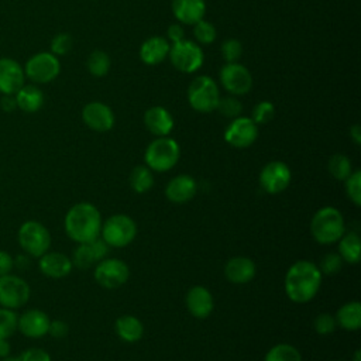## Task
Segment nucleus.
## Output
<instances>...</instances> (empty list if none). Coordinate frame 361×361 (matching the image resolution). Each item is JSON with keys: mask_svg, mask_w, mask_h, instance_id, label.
<instances>
[{"mask_svg": "<svg viewBox=\"0 0 361 361\" xmlns=\"http://www.w3.org/2000/svg\"><path fill=\"white\" fill-rule=\"evenodd\" d=\"M322 272L312 261L300 259L292 264L285 275L286 296L295 303L310 302L322 285Z\"/></svg>", "mask_w": 361, "mask_h": 361, "instance_id": "obj_1", "label": "nucleus"}, {"mask_svg": "<svg viewBox=\"0 0 361 361\" xmlns=\"http://www.w3.org/2000/svg\"><path fill=\"white\" fill-rule=\"evenodd\" d=\"M65 231L73 241L87 243L100 235L102 214L99 209L87 202L73 204L63 220Z\"/></svg>", "mask_w": 361, "mask_h": 361, "instance_id": "obj_2", "label": "nucleus"}, {"mask_svg": "<svg viewBox=\"0 0 361 361\" xmlns=\"http://www.w3.org/2000/svg\"><path fill=\"white\" fill-rule=\"evenodd\" d=\"M310 233L319 244L327 245L337 243L345 233L343 214L333 206H324L319 209L312 217Z\"/></svg>", "mask_w": 361, "mask_h": 361, "instance_id": "obj_3", "label": "nucleus"}, {"mask_svg": "<svg viewBox=\"0 0 361 361\" xmlns=\"http://www.w3.org/2000/svg\"><path fill=\"white\" fill-rule=\"evenodd\" d=\"M180 149L178 142L169 137L155 138L145 149L144 159L149 169L166 172L172 169L179 161Z\"/></svg>", "mask_w": 361, "mask_h": 361, "instance_id": "obj_4", "label": "nucleus"}, {"mask_svg": "<svg viewBox=\"0 0 361 361\" xmlns=\"http://www.w3.org/2000/svg\"><path fill=\"white\" fill-rule=\"evenodd\" d=\"M100 235L109 247L121 248L135 238L137 224L127 214H113L102 224Z\"/></svg>", "mask_w": 361, "mask_h": 361, "instance_id": "obj_5", "label": "nucleus"}, {"mask_svg": "<svg viewBox=\"0 0 361 361\" xmlns=\"http://www.w3.org/2000/svg\"><path fill=\"white\" fill-rule=\"evenodd\" d=\"M17 238L20 247L31 257L39 258L49 251L51 247V234L48 228L37 220L24 221L18 228Z\"/></svg>", "mask_w": 361, "mask_h": 361, "instance_id": "obj_6", "label": "nucleus"}, {"mask_svg": "<svg viewBox=\"0 0 361 361\" xmlns=\"http://www.w3.org/2000/svg\"><path fill=\"white\" fill-rule=\"evenodd\" d=\"M220 94L216 82L210 76L196 78L188 89V100L192 109L200 113H210L216 109Z\"/></svg>", "mask_w": 361, "mask_h": 361, "instance_id": "obj_7", "label": "nucleus"}, {"mask_svg": "<svg viewBox=\"0 0 361 361\" xmlns=\"http://www.w3.org/2000/svg\"><path fill=\"white\" fill-rule=\"evenodd\" d=\"M25 78L32 83H49L61 72V62L52 52H38L30 56L25 62Z\"/></svg>", "mask_w": 361, "mask_h": 361, "instance_id": "obj_8", "label": "nucleus"}, {"mask_svg": "<svg viewBox=\"0 0 361 361\" xmlns=\"http://www.w3.org/2000/svg\"><path fill=\"white\" fill-rule=\"evenodd\" d=\"M168 55L172 65L183 73L196 72L203 63L202 48L197 44L188 39H182L179 42L172 44V47H169Z\"/></svg>", "mask_w": 361, "mask_h": 361, "instance_id": "obj_9", "label": "nucleus"}, {"mask_svg": "<svg viewBox=\"0 0 361 361\" xmlns=\"http://www.w3.org/2000/svg\"><path fill=\"white\" fill-rule=\"evenodd\" d=\"M31 295L30 285L20 276L7 274L0 276V306L18 309L24 306Z\"/></svg>", "mask_w": 361, "mask_h": 361, "instance_id": "obj_10", "label": "nucleus"}, {"mask_svg": "<svg viewBox=\"0 0 361 361\" xmlns=\"http://www.w3.org/2000/svg\"><path fill=\"white\" fill-rule=\"evenodd\" d=\"M130 269L127 264L118 258H103L94 267L96 282L106 289L120 288L127 282Z\"/></svg>", "mask_w": 361, "mask_h": 361, "instance_id": "obj_11", "label": "nucleus"}, {"mask_svg": "<svg viewBox=\"0 0 361 361\" xmlns=\"http://www.w3.org/2000/svg\"><path fill=\"white\" fill-rule=\"evenodd\" d=\"M290 179H292L290 169L282 161L268 162L259 173L261 188L271 195H276L285 190L289 186Z\"/></svg>", "mask_w": 361, "mask_h": 361, "instance_id": "obj_12", "label": "nucleus"}, {"mask_svg": "<svg viewBox=\"0 0 361 361\" xmlns=\"http://www.w3.org/2000/svg\"><path fill=\"white\" fill-rule=\"evenodd\" d=\"M220 82L231 94H245L251 90L252 78L245 66L238 62L227 63L220 71Z\"/></svg>", "mask_w": 361, "mask_h": 361, "instance_id": "obj_13", "label": "nucleus"}, {"mask_svg": "<svg viewBox=\"0 0 361 361\" xmlns=\"http://www.w3.org/2000/svg\"><path fill=\"white\" fill-rule=\"evenodd\" d=\"M258 137V126L248 117H235L224 131V140L235 148H247Z\"/></svg>", "mask_w": 361, "mask_h": 361, "instance_id": "obj_14", "label": "nucleus"}, {"mask_svg": "<svg viewBox=\"0 0 361 361\" xmlns=\"http://www.w3.org/2000/svg\"><path fill=\"white\" fill-rule=\"evenodd\" d=\"M107 252H109V245L99 235L92 241L79 243V245L73 251L72 264L80 269H87L92 265L102 261L107 255Z\"/></svg>", "mask_w": 361, "mask_h": 361, "instance_id": "obj_15", "label": "nucleus"}, {"mask_svg": "<svg viewBox=\"0 0 361 361\" xmlns=\"http://www.w3.org/2000/svg\"><path fill=\"white\" fill-rule=\"evenodd\" d=\"M25 83L24 68L20 62L10 56L0 58V93L16 94V92Z\"/></svg>", "mask_w": 361, "mask_h": 361, "instance_id": "obj_16", "label": "nucleus"}, {"mask_svg": "<svg viewBox=\"0 0 361 361\" xmlns=\"http://www.w3.org/2000/svg\"><path fill=\"white\" fill-rule=\"evenodd\" d=\"M51 319L48 314L39 309L25 310L21 316H18L17 330L25 337L39 338L48 334Z\"/></svg>", "mask_w": 361, "mask_h": 361, "instance_id": "obj_17", "label": "nucleus"}, {"mask_svg": "<svg viewBox=\"0 0 361 361\" xmlns=\"http://www.w3.org/2000/svg\"><path fill=\"white\" fill-rule=\"evenodd\" d=\"M85 124L94 131H109L114 126V114L111 109L102 102H90L82 110Z\"/></svg>", "mask_w": 361, "mask_h": 361, "instance_id": "obj_18", "label": "nucleus"}, {"mask_svg": "<svg viewBox=\"0 0 361 361\" xmlns=\"http://www.w3.org/2000/svg\"><path fill=\"white\" fill-rule=\"evenodd\" d=\"M39 271L52 279H61L71 274L72 271V259L59 251H47L39 257Z\"/></svg>", "mask_w": 361, "mask_h": 361, "instance_id": "obj_19", "label": "nucleus"}, {"mask_svg": "<svg viewBox=\"0 0 361 361\" xmlns=\"http://www.w3.org/2000/svg\"><path fill=\"white\" fill-rule=\"evenodd\" d=\"M214 306L210 290L202 285L192 286L186 293V307L189 313L197 319L207 317Z\"/></svg>", "mask_w": 361, "mask_h": 361, "instance_id": "obj_20", "label": "nucleus"}, {"mask_svg": "<svg viewBox=\"0 0 361 361\" xmlns=\"http://www.w3.org/2000/svg\"><path fill=\"white\" fill-rule=\"evenodd\" d=\"M196 180L189 175H178L172 178L165 188V196L173 203H186L196 195Z\"/></svg>", "mask_w": 361, "mask_h": 361, "instance_id": "obj_21", "label": "nucleus"}, {"mask_svg": "<svg viewBox=\"0 0 361 361\" xmlns=\"http://www.w3.org/2000/svg\"><path fill=\"white\" fill-rule=\"evenodd\" d=\"M144 124L154 135L165 137L173 128V117L165 107L154 106L144 113Z\"/></svg>", "mask_w": 361, "mask_h": 361, "instance_id": "obj_22", "label": "nucleus"}, {"mask_svg": "<svg viewBox=\"0 0 361 361\" xmlns=\"http://www.w3.org/2000/svg\"><path fill=\"white\" fill-rule=\"evenodd\" d=\"M255 264L248 257H233L224 267V275L233 283H247L255 276Z\"/></svg>", "mask_w": 361, "mask_h": 361, "instance_id": "obj_23", "label": "nucleus"}, {"mask_svg": "<svg viewBox=\"0 0 361 361\" xmlns=\"http://www.w3.org/2000/svg\"><path fill=\"white\" fill-rule=\"evenodd\" d=\"M175 18L183 24H195L203 18L206 11L204 0H172Z\"/></svg>", "mask_w": 361, "mask_h": 361, "instance_id": "obj_24", "label": "nucleus"}, {"mask_svg": "<svg viewBox=\"0 0 361 361\" xmlns=\"http://www.w3.org/2000/svg\"><path fill=\"white\" fill-rule=\"evenodd\" d=\"M16 102H17V109H20L24 113H35L38 111L44 102V93L42 90L35 86V85H23L17 92H16Z\"/></svg>", "mask_w": 361, "mask_h": 361, "instance_id": "obj_25", "label": "nucleus"}, {"mask_svg": "<svg viewBox=\"0 0 361 361\" xmlns=\"http://www.w3.org/2000/svg\"><path fill=\"white\" fill-rule=\"evenodd\" d=\"M169 54V44L162 37H151L142 42L140 48L141 61L147 65H157L162 62Z\"/></svg>", "mask_w": 361, "mask_h": 361, "instance_id": "obj_26", "label": "nucleus"}, {"mask_svg": "<svg viewBox=\"0 0 361 361\" xmlns=\"http://www.w3.org/2000/svg\"><path fill=\"white\" fill-rule=\"evenodd\" d=\"M117 336L127 343H135L138 341L144 334V326L140 319L131 314L121 316L116 320L114 324Z\"/></svg>", "mask_w": 361, "mask_h": 361, "instance_id": "obj_27", "label": "nucleus"}, {"mask_svg": "<svg viewBox=\"0 0 361 361\" xmlns=\"http://www.w3.org/2000/svg\"><path fill=\"white\" fill-rule=\"evenodd\" d=\"M336 323L344 330H358L361 327V305L357 300L344 303L336 313Z\"/></svg>", "mask_w": 361, "mask_h": 361, "instance_id": "obj_28", "label": "nucleus"}, {"mask_svg": "<svg viewBox=\"0 0 361 361\" xmlns=\"http://www.w3.org/2000/svg\"><path fill=\"white\" fill-rule=\"evenodd\" d=\"M361 240L360 235L354 231L344 233L338 240V255L343 262L357 264L361 257Z\"/></svg>", "mask_w": 361, "mask_h": 361, "instance_id": "obj_29", "label": "nucleus"}, {"mask_svg": "<svg viewBox=\"0 0 361 361\" xmlns=\"http://www.w3.org/2000/svg\"><path fill=\"white\" fill-rule=\"evenodd\" d=\"M130 186L137 193H145L154 186V175L147 165L135 166L130 173Z\"/></svg>", "mask_w": 361, "mask_h": 361, "instance_id": "obj_30", "label": "nucleus"}, {"mask_svg": "<svg viewBox=\"0 0 361 361\" xmlns=\"http://www.w3.org/2000/svg\"><path fill=\"white\" fill-rule=\"evenodd\" d=\"M264 361H302V355L296 347L281 343L268 350Z\"/></svg>", "mask_w": 361, "mask_h": 361, "instance_id": "obj_31", "label": "nucleus"}, {"mask_svg": "<svg viewBox=\"0 0 361 361\" xmlns=\"http://www.w3.org/2000/svg\"><path fill=\"white\" fill-rule=\"evenodd\" d=\"M327 169L334 179L345 180L353 172V165H351L350 158L345 157L344 154H334L329 159Z\"/></svg>", "mask_w": 361, "mask_h": 361, "instance_id": "obj_32", "label": "nucleus"}, {"mask_svg": "<svg viewBox=\"0 0 361 361\" xmlns=\"http://www.w3.org/2000/svg\"><path fill=\"white\" fill-rule=\"evenodd\" d=\"M86 66L93 76H104L110 69V58L104 51H93L87 58Z\"/></svg>", "mask_w": 361, "mask_h": 361, "instance_id": "obj_33", "label": "nucleus"}, {"mask_svg": "<svg viewBox=\"0 0 361 361\" xmlns=\"http://www.w3.org/2000/svg\"><path fill=\"white\" fill-rule=\"evenodd\" d=\"M18 316L13 309L0 306V340H8L17 330Z\"/></svg>", "mask_w": 361, "mask_h": 361, "instance_id": "obj_34", "label": "nucleus"}, {"mask_svg": "<svg viewBox=\"0 0 361 361\" xmlns=\"http://www.w3.org/2000/svg\"><path fill=\"white\" fill-rule=\"evenodd\" d=\"M193 34L195 38L197 39L199 44L202 45H209L214 41L216 38V28L213 24H210L209 21H204L203 18L199 20L197 23L193 24Z\"/></svg>", "mask_w": 361, "mask_h": 361, "instance_id": "obj_35", "label": "nucleus"}, {"mask_svg": "<svg viewBox=\"0 0 361 361\" xmlns=\"http://www.w3.org/2000/svg\"><path fill=\"white\" fill-rule=\"evenodd\" d=\"M344 182H345V193L348 199L355 206H361V172L358 169L353 171L351 175Z\"/></svg>", "mask_w": 361, "mask_h": 361, "instance_id": "obj_36", "label": "nucleus"}, {"mask_svg": "<svg viewBox=\"0 0 361 361\" xmlns=\"http://www.w3.org/2000/svg\"><path fill=\"white\" fill-rule=\"evenodd\" d=\"M275 114V107L271 102H259L255 104V107L252 109V117L251 120L258 126V124H267L268 121H271L274 118Z\"/></svg>", "mask_w": 361, "mask_h": 361, "instance_id": "obj_37", "label": "nucleus"}, {"mask_svg": "<svg viewBox=\"0 0 361 361\" xmlns=\"http://www.w3.org/2000/svg\"><path fill=\"white\" fill-rule=\"evenodd\" d=\"M216 109L220 111L221 116L228 118H235L243 111V106L235 97H220Z\"/></svg>", "mask_w": 361, "mask_h": 361, "instance_id": "obj_38", "label": "nucleus"}, {"mask_svg": "<svg viewBox=\"0 0 361 361\" xmlns=\"http://www.w3.org/2000/svg\"><path fill=\"white\" fill-rule=\"evenodd\" d=\"M341 267H343V259L338 255V252H329L322 258L319 269L322 275H334L341 269Z\"/></svg>", "mask_w": 361, "mask_h": 361, "instance_id": "obj_39", "label": "nucleus"}, {"mask_svg": "<svg viewBox=\"0 0 361 361\" xmlns=\"http://www.w3.org/2000/svg\"><path fill=\"white\" fill-rule=\"evenodd\" d=\"M243 54V45L240 41L230 38L221 44V56L227 63L237 62Z\"/></svg>", "mask_w": 361, "mask_h": 361, "instance_id": "obj_40", "label": "nucleus"}, {"mask_svg": "<svg viewBox=\"0 0 361 361\" xmlns=\"http://www.w3.org/2000/svg\"><path fill=\"white\" fill-rule=\"evenodd\" d=\"M73 39L68 32H59L56 34L51 41V52L56 56L65 55L72 49Z\"/></svg>", "mask_w": 361, "mask_h": 361, "instance_id": "obj_41", "label": "nucleus"}, {"mask_svg": "<svg viewBox=\"0 0 361 361\" xmlns=\"http://www.w3.org/2000/svg\"><path fill=\"white\" fill-rule=\"evenodd\" d=\"M313 326H314L316 333H319L320 336H327L336 330L337 323H336L334 316H331L329 313H322L314 319Z\"/></svg>", "mask_w": 361, "mask_h": 361, "instance_id": "obj_42", "label": "nucleus"}, {"mask_svg": "<svg viewBox=\"0 0 361 361\" xmlns=\"http://www.w3.org/2000/svg\"><path fill=\"white\" fill-rule=\"evenodd\" d=\"M17 361H51V355L45 350L34 347L23 351L17 357Z\"/></svg>", "mask_w": 361, "mask_h": 361, "instance_id": "obj_43", "label": "nucleus"}, {"mask_svg": "<svg viewBox=\"0 0 361 361\" xmlns=\"http://www.w3.org/2000/svg\"><path fill=\"white\" fill-rule=\"evenodd\" d=\"M68 331H69V327L63 320H51L48 334H51L55 338H62L68 334Z\"/></svg>", "mask_w": 361, "mask_h": 361, "instance_id": "obj_44", "label": "nucleus"}, {"mask_svg": "<svg viewBox=\"0 0 361 361\" xmlns=\"http://www.w3.org/2000/svg\"><path fill=\"white\" fill-rule=\"evenodd\" d=\"M13 267H14V259L10 255V252L0 250V276L11 274Z\"/></svg>", "mask_w": 361, "mask_h": 361, "instance_id": "obj_45", "label": "nucleus"}, {"mask_svg": "<svg viewBox=\"0 0 361 361\" xmlns=\"http://www.w3.org/2000/svg\"><path fill=\"white\" fill-rule=\"evenodd\" d=\"M0 109L6 113H13L17 109V102L14 94H1Z\"/></svg>", "mask_w": 361, "mask_h": 361, "instance_id": "obj_46", "label": "nucleus"}, {"mask_svg": "<svg viewBox=\"0 0 361 361\" xmlns=\"http://www.w3.org/2000/svg\"><path fill=\"white\" fill-rule=\"evenodd\" d=\"M168 38L172 41V44L179 42L182 39H185V34H183V28L180 27V24H171L168 27Z\"/></svg>", "mask_w": 361, "mask_h": 361, "instance_id": "obj_47", "label": "nucleus"}, {"mask_svg": "<svg viewBox=\"0 0 361 361\" xmlns=\"http://www.w3.org/2000/svg\"><path fill=\"white\" fill-rule=\"evenodd\" d=\"M350 137L353 138V141H354L357 145L361 144V128H360L358 124H355V126H353V127L350 128Z\"/></svg>", "mask_w": 361, "mask_h": 361, "instance_id": "obj_48", "label": "nucleus"}, {"mask_svg": "<svg viewBox=\"0 0 361 361\" xmlns=\"http://www.w3.org/2000/svg\"><path fill=\"white\" fill-rule=\"evenodd\" d=\"M10 344L7 340H0V358H4L7 355H10Z\"/></svg>", "mask_w": 361, "mask_h": 361, "instance_id": "obj_49", "label": "nucleus"}, {"mask_svg": "<svg viewBox=\"0 0 361 361\" xmlns=\"http://www.w3.org/2000/svg\"><path fill=\"white\" fill-rule=\"evenodd\" d=\"M353 361H361V350H357L353 355Z\"/></svg>", "mask_w": 361, "mask_h": 361, "instance_id": "obj_50", "label": "nucleus"}, {"mask_svg": "<svg viewBox=\"0 0 361 361\" xmlns=\"http://www.w3.org/2000/svg\"><path fill=\"white\" fill-rule=\"evenodd\" d=\"M1 361H17V357H10V355H7V357L1 358Z\"/></svg>", "mask_w": 361, "mask_h": 361, "instance_id": "obj_51", "label": "nucleus"}]
</instances>
